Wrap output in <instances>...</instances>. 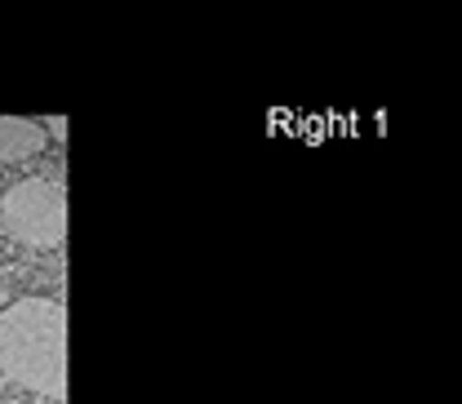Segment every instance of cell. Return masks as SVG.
Segmentation results:
<instances>
[{
  "instance_id": "cell-3",
  "label": "cell",
  "mask_w": 462,
  "mask_h": 404,
  "mask_svg": "<svg viewBox=\"0 0 462 404\" xmlns=\"http://www.w3.org/2000/svg\"><path fill=\"white\" fill-rule=\"evenodd\" d=\"M45 142H50V138H45L41 120H27V115H0V165L23 161V156H36Z\"/></svg>"
},
{
  "instance_id": "cell-2",
  "label": "cell",
  "mask_w": 462,
  "mask_h": 404,
  "mask_svg": "<svg viewBox=\"0 0 462 404\" xmlns=\"http://www.w3.org/2000/svg\"><path fill=\"white\" fill-rule=\"evenodd\" d=\"M0 231L27 249H58L67 240V191L54 178H23L0 196Z\"/></svg>"
},
{
  "instance_id": "cell-4",
  "label": "cell",
  "mask_w": 462,
  "mask_h": 404,
  "mask_svg": "<svg viewBox=\"0 0 462 404\" xmlns=\"http://www.w3.org/2000/svg\"><path fill=\"white\" fill-rule=\"evenodd\" d=\"M41 129H45V138L67 142V133H71V120H67V115H45V120H41Z\"/></svg>"
},
{
  "instance_id": "cell-1",
  "label": "cell",
  "mask_w": 462,
  "mask_h": 404,
  "mask_svg": "<svg viewBox=\"0 0 462 404\" xmlns=\"http://www.w3.org/2000/svg\"><path fill=\"white\" fill-rule=\"evenodd\" d=\"M0 378L67 404V307L58 298H18L0 311Z\"/></svg>"
}]
</instances>
